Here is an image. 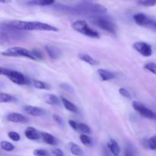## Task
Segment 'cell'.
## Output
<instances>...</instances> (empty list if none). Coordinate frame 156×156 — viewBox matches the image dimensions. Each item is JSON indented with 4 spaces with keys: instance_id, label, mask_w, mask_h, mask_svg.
I'll use <instances>...</instances> for the list:
<instances>
[{
    "instance_id": "cell-2",
    "label": "cell",
    "mask_w": 156,
    "mask_h": 156,
    "mask_svg": "<svg viewBox=\"0 0 156 156\" xmlns=\"http://www.w3.org/2000/svg\"><path fill=\"white\" fill-rule=\"evenodd\" d=\"M12 27L21 30H43V31H58L57 27L41 21H29L14 20L7 23Z\"/></svg>"
},
{
    "instance_id": "cell-38",
    "label": "cell",
    "mask_w": 156,
    "mask_h": 156,
    "mask_svg": "<svg viewBox=\"0 0 156 156\" xmlns=\"http://www.w3.org/2000/svg\"><path fill=\"white\" fill-rule=\"evenodd\" d=\"M0 2L3 4H9L12 2V0H0Z\"/></svg>"
},
{
    "instance_id": "cell-23",
    "label": "cell",
    "mask_w": 156,
    "mask_h": 156,
    "mask_svg": "<svg viewBox=\"0 0 156 156\" xmlns=\"http://www.w3.org/2000/svg\"><path fill=\"white\" fill-rule=\"evenodd\" d=\"M31 85L37 89H49L50 88L48 84L39 80H33Z\"/></svg>"
},
{
    "instance_id": "cell-21",
    "label": "cell",
    "mask_w": 156,
    "mask_h": 156,
    "mask_svg": "<svg viewBox=\"0 0 156 156\" xmlns=\"http://www.w3.org/2000/svg\"><path fill=\"white\" fill-rule=\"evenodd\" d=\"M55 2V0H31L29 2V4L33 5H41V6H47L53 5Z\"/></svg>"
},
{
    "instance_id": "cell-25",
    "label": "cell",
    "mask_w": 156,
    "mask_h": 156,
    "mask_svg": "<svg viewBox=\"0 0 156 156\" xmlns=\"http://www.w3.org/2000/svg\"><path fill=\"white\" fill-rule=\"evenodd\" d=\"M80 140L82 142V143L83 145L86 146H90L92 144V141H91V138H90L88 136H87V134L83 133L80 135Z\"/></svg>"
},
{
    "instance_id": "cell-8",
    "label": "cell",
    "mask_w": 156,
    "mask_h": 156,
    "mask_svg": "<svg viewBox=\"0 0 156 156\" xmlns=\"http://www.w3.org/2000/svg\"><path fill=\"white\" fill-rule=\"evenodd\" d=\"M133 48L143 56L149 57L152 55V48L147 43L138 41L133 44Z\"/></svg>"
},
{
    "instance_id": "cell-30",
    "label": "cell",
    "mask_w": 156,
    "mask_h": 156,
    "mask_svg": "<svg viewBox=\"0 0 156 156\" xmlns=\"http://www.w3.org/2000/svg\"><path fill=\"white\" fill-rule=\"evenodd\" d=\"M119 93L120 94V95H122L123 97L126 98H127V99L132 98V94H131V93L129 92L127 89H126V88H120V89H119Z\"/></svg>"
},
{
    "instance_id": "cell-5",
    "label": "cell",
    "mask_w": 156,
    "mask_h": 156,
    "mask_svg": "<svg viewBox=\"0 0 156 156\" xmlns=\"http://www.w3.org/2000/svg\"><path fill=\"white\" fill-rule=\"evenodd\" d=\"M92 21L97 27L105 31L116 34V26L111 19L101 15L92 16Z\"/></svg>"
},
{
    "instance_id": "cell-16",
    "label": "cell",
    "mask_w": 156,
    "mask_h": 156,
    "mask_svg": "<svg viewBox=\"0 0 156 156\" xmlns=\"http://www.w3.org/2000/svg\"><path fill=\"white\" fill-rule=\"evenodd\" d=\"M41 137L43 138V140H44L46 143H47V144L51 145V146H56V145H57V140H56L53 135L48 133H41Z\"/></svg>"
},
{
    "instance_id": "cell-34",
    "label": "cell",
    "mask_w": 156,
    "mask_h": 156,
    "mask_svg": "<svg viewBox=\"0 0 156 156\" xmlns=\"http://www.w3.org/2000/svg\"><path fill=\"white\" fill-rule=\"evenodd\" d=\"M53 118L58 124L60 125V126H63V120H62V119L59 115H57V114H53Z\"/></svg>"
},
{
    "instance_id": "cell-4",
    "label": "cell",
    "mask_w": 156,
    "mask_h": 156,
    "mask_svg": "<svg viewBox=\"0 0 156 156\" xmlns=\"http://www.w3.org/2000/svg\"><path fill=\"white\" fill-rule=\"evenodd\" d=\"M0 74L2 75V76H7L10 79V81H12L15 84H17V85H27V84L29 83V80L22 73L15 71V70L9 69L1 67L0 68Z\"/></svg>"
},
{
    "instance_id": "cell-7",
    "label": "cell",
    "mask_w": 156,
    "mask_h": 156,
    "mask_svg": "<svg viewBox=\"0 0 156 156\" xmlns=\"http://www.w3.org/2000/svg\"><path fill=\"white\" fill-rule=\"evenodd\" d=\"M132 106L136 111H137L140 115L143 116L145 118L150 119V120H156V113L145 106L143 104L136 101H134L132 103Z\"/></svg>"
},
{
    "instance_id": "cell-9",
    "label": "cell",
    "mask_w": 156,
    "mask_h": 156,
    "mask_svg": "<svg viewBox=\"0 0 156 156\" xmlns=\"http://www.w3.org/2000/svg\"><path fill=\"white\" fill-rule=\"evenodd\" d=\"M133 20L136 24L140 26H147L152 27L154 21L149 18L147 15L143 13H137L133 16Z\"/></svg>"
},
{
    "instance_id": "cell-28",
    "label": "cell",
    "mask_w": 156,
    "mask_h": 156,
    "mask_svg": "<svg viewBox=\"0 0 156 156\" xmlns=\"http://www.w3.org/2000/svg\"><path fill=\"white\" fill-rule=\"evenodd\" d=\"M144 68L146 69V70L150 72V73L156 75V64L155 62H148V63H146V65L144 66Z\"/></svg>"
},
{
    "instance_id": "cell-3",
    "label": "cell",
    "mask_w": 156,
    "mask_h": 156,
    "mask_svg": "<svg viewBox=\"0 0 156 156\" xmlns=\"http://www.w3.org/2000/svg\"><path fill=\"white\" fill-rule=\"evenodd\" d=\"M71 26L73 30L79 32V33L82 34L85 36L89 37L91 38L100 37L98 32L94 30V29L90 27L89 25L87 24L86 21H83V20H77V21H74Z\"/></svg>"
},
{
    "instance_id": "cell-24",
    "label": "cell",
    "mask_w": 156,
    "mask_h": 156,
    "mask_svg": "<svg viewBox=\"0 0 156 156\" xmlns=\"http://www.w3.org/2000/svg\"><path fill=\"white\" fill-rule=\"evenodd\" d=\"M0 146H1L2 149L6 152H12L15 149V146L7 141H2Z\"/></svg>"
},
{
    "instance_id": "cell-37",
    "label": "cell",
    "mask_w": 156,
    "mask_h": 156,
    "mask_svg": "<svg viewBox=\"0 0 156 156\" xmlns=\"http://www.w3.org/2000/svg\"><path fill=\"white\" fill-rule=\"evenodd\" d=\"M69 126H71L73 129L78 131V123H76V122L74 121V120H69Z\"/></svg>"
},
{
    "instance_id": "cell-35",
    "label": "cell",
    "mask_w": 156,
    "mask_h": 156,
    "mask_svg": "<svg viewBox=\"0 0 156 156\" xmlns=\"http://www.w3.org/2000/svg\"><path fill=\"white\" fill-rule=\"evenodd\" d=\"M31 52H32V54H33V56H34L36 59H41L43 58L42 54H41V52H39L38 50H34Z\"/></svg>"
},
{
    "instance_id": "cell-32",
    "label": "cell",
    "mask_w": 156,
    "mask_h": 156,
    "mask_svg": "<svg viewBox=\"0 0 156 156\" xmlns=\"http://www.w3.org/2000/svg\"><path fill=\"white\" fill-rule=\"evenodd\" d=\"M34 155L35 156H50V154L47 151L44 150V149H35L34 151Z\"/></svg>"
},
{
    "instance_id": "cell-29",
    "label": "cell",
    "mask_w": 156,
    "mask_h": 156,
    "mask_svg": "<svg viewBox=\"0 0 156 156\" xmlns=\"http://www.w3.org/2000/svg\"><path fill=\"white\" fill-rule=\"evenodd\" d=\"M8 136H9V139L14 142H18L21 140V136H20L19 134L18 133L15 132V131H11V132H9L8 133Z\"/></svg>"
},
{
    "instance_id": "cell-18",
    "label": "cell",
    "mask_w": 156,
    "mask_h": 156,
    "mask_svg": "<svg viewBox=\"0 0 156 156\" xmlns=\"http://www.w3.org/2000/svg\"><path fill=\"white\" fill-rule=\"evenodd\" d=\"M61 101H62V103L63 105V106L65 107L67 111H70V112L73 113H78V108L76 105L73 103H72L70 101H69L68 99L65 98H61Z\"/></svg>"
},
{
    "instance_id": "cell-36",
    "label": "cell",
    "mask_w": 156,
    "mask_h": 156,
    "mask_svg": "<svg viewBox=\"0 0 156 156\" xmlns=\"http://www.w3.org/2000/svg\"><path fill=\"white\" fill-rule=\"evenodd\" d=\"M52 152H53V155L55 156H64L63 152L59 149H54L52 151Z\"/></svg>"
},
{
    "instance_id": "cell-22",
    "label": "cell",
    "mask_w": 156,
    "mask_h": 156,
    "mask_svg": "<svg viewBox=\"0 0 156 156\" xmlns=\"http://www.w3.org/2000/svg\"><path fill=\"white\" fill-rule=\"evenodd\" d=\"M45 101L50 105H59L60 101L59 98L54 94H48L45 97Z\"/></svg>"
},
{
    "instance_id": "cell-20",
    "label": "cell",
    "mask_w": 156,
    "mask_h": 156,
    "mask_svg": "<svg viewBox=\"0 0 156 156\" xmlns=\"http://www.w3.org/2000/svg\"><path fill=\"white\" fill-rule=\"evenodd\" d=\"M17 98L15 96H12L9 94L2 92L0 94V102L1 103H9V102H16Z\"/></svg>"
},
{
    "instance_id": "cell-6",
    "label": "cell",
    "mask_w": 156,
    "mask_h": 156,
    "mask_svg": "<svg viewBox=\"0 0 156 156\" xmlns=\"http://www.w3.org/2000/svg\"><path fill=\"white\" fill-rule=\"evenodd\" d=\"M2 55L9 57H26L32 60H36L32 52L21 47H14L2 52Z\"/></svg>"
},
{
    "instance_id": "cell-1",
    "label": "cell",
    "mask_w": 156,
    "mask_h": 156,
    "mask_svg": "<svg viewBox=\"0 0 156 156\" xmlns=\"http://www.w3.org/2000/svg\"><path fill=\"white\" fill-rule=\"evenodd\" d=\"M59 10L65 11L69 13L77 14V15H88L92 16L104 15L107 12V9L100 4L91 2H82L74 6H66L59 5L56 7Z\"/></svg>"
},
{
    "instance_id": "cell-11",
    "label": "cell",
    "mask_w": 156,
    "mask_h": 156,
    "mask_svg": "<svg viewBox=\"0 0 156 156\" xmlns=\"http://www.w3.org/2000/svg\"><path fill=\"white\" fill-rule=\"evenodd\" d=\"M7 120L9 122H12V123H26L28 122V119L24 115L18 113H10L7 115Z\"/></svg>"
},
{
    "instance_id": "cell-13",
    "label": "cell",
    "mask_w": 156,
    "mask_h": 156,
    "mask_svg": "<svg viewBox=\"0 0 156 156\" xmlns=\"http://www.w3.org/2000/svg\"><path fill=\"white\" fill-rule=\"evenodd\" d=\"M98 76L101 80L104 81V82L109 81L115 77V75L112 72L108 71L107 69H98Z\"/></svg>"
},
{
    "instance_id": "cell-19",
    "label": "cell",
    "mask_w": 156,
    "mask_h": 156,
    "mask_svg": "<svg viewBox=\"0 0 156 156\" xmlns=\"http://www.w3.org/2000/svg\"><path fill=\"white\" fill-rule=\"evenodd\" d=\"M69 150L72 152V154H73L74 155L83 156V151L76 143L70 142L69 143Z\"/></svg>"
},
{
    "instance_id": "cell-26",
    "label": "cell",
    "mask_w": 156,
    "mask_h": 156,
    "mask_svg": "<svg viewBox=\"0 0 156 156\" xmlns=\"http://www.w3.org/2000/svg\"><path fill=\"white\" fill-rule=\"evenodd\" d=\"M78 131L83 133L85 134H90L91 133V129H90L89 126L85 123H78Z\"/></svg>"
},
{
    "instance_id": "cell-39",
    "label": "cell",
    "mask_w": 156,
    "mask_h": 156,
    "mask_svg": "<svg viewBox=\"0 0 156 156\" xmlns=\"http://www.w3.org/2000/svg\"><path fill=\"white\" fill-rule=\"evenodd\" d=\"M152 27H153V28L156 29V21H154L153 24H152Z\"/></svg>"
},
{
    "instance_id": "cell-15",
    "label": "cell",
    "mask_w": 156,
    "mask_h": 156,
    "mask_svg": "<svg viewBox=\"0 0 156 156\" xmlns=\"http://www.w3.org/2000/svg\"><path fill=\"white\" fill-rule=\"evenodd\" d=\"M46 51L48 53V55L50 56V58L53 59H58V58L60 56V51L58 48L55 47H52V46H46L45 47Z\"/></svg>"
},
{
    "instance_id": "cell-33",
    "label": "cell",
    "mask_w": 156,
    "mask_h": 156,
    "mask_svg": "<svg viewBox=\"0 0 156 156\" xmlns=\"http://www.w3.org/2000/svg\"><path fill=\"white\" fill-rule=\"evenodd\" d=\"M125 156H135V152H134V150L132 146H126V151H125Z\"/></svg>"
},
{
    "instance_id": "cell-27",
    "label": "cell",
    "mask_w": 156,
    "mask_h": 156,
    "mask_svg": "<svg viewBox=\"0 0 156 156\" xmlns=\"http://www.w3.org/2000/svg\"><path fill=\"white\" fill-rule=\"evenodd\" d=\"M138 4L146 7H152L156 5V0H138Z\"/></svg>"
},
{
    "instance_id": "cell-14",
    "label": "cell",
    "mask_w": 156,
    "mask_h": 156,
    "mask_svg": "<svg viewBox=\"0 0 156 156\" xmlns=\"http://www.w3.org/2000/svg\"><path fill=\"white\" fill-rule=\"evenodd\" d=\"M108 147L111 152V153L115 156H118L120 153V148L116 140L111 139L108 143Z\"/></svg>"
},
{
    "instance_id": "cell-10",
    "label": "cell",
    "mask_w": 156,
    "mask_h": 156,
    "mask_svg": "<svg viewBox=\"0 0 156 156\" xmlns=\"http://www.w3.org/2000/svg\"><path fill=\"white\" fill-rule=\"evenodd\" d=\"M24 111L28 115L32 117H41L45 114V111L38 107L32 106V105H26L24 107Z\"/></svg>"
},
{
    "instance_id": "cell-12",
    "label": "cell",
    "mask_w": 156,
    "mask_h": 156,
    "mask_svg": "<svg viewBox=\"0 0 156 156\" xmlns=\"http://www.w3.org/2000/svg\"><path fill=\"white\" fill-rule=\"evenodd\" d=\"M24 134H25V136L30 140H39L40 137L41 136V133H40L39 131L31 126H29L25 129Z\"/></svg>"
},
{
    "instance_id": "cell-31",
    "label": "cell",
    "mask_w": 156,
    "mask_h": 156,
    "mask_svg": "<svg viewBox=\"0 0 156 156\" xmlns=\"http://www.w3.org/2000/svg\"><path fill=\"white\" fill-rule=\"evenodd\" d=\"M148 146L150 149L152 150H155L156 149V135L154 136L151 137L149 140H148Z\"/></svg>"
},
{
    "instance_id": "cell-17",
    "label": "cell",
    "mask_w": 156,
    "mask_h": 156,
    "mask_svg": "<svg viewBox=\"0 0 156 156\" xmlns=\"http://www.w3.org/2000/svg\"><path fill=\"white\" fill-rule=\"evenodd\" d=\"M79 58L83 62H86V63L89 64L91 66H97L98 65L99 62L96 60L95 59H94L93 57H91L89 55L86 54V53H79Z\"/></svg>"
}]
</instances>
